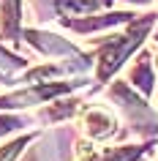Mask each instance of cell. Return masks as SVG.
<instances>
[{
  "mask_svg": "<svg viewBox=\"0 0 158 161\" xmlns=\"http://www.w3.org/2000/svg\"><path fill=\"white\" fill-rule=\"evenodd\" d=\"M25 142H27V136H22V139H17V142L6 145V147H0V161H14L19 156V150L25 147Z\"/></svg>",
  "mask_w": 158,
  "mask_h": 161,
  "instance_id": "obj_6",
  "label": "cell"
},
{
  "mask_svg": "<svg viewBox=\"0 0 158 161\" xmlns=\"http://www.w3.org/2000/svg\"><path fill=\"white\" fill-rule=\"evenodd\" d=\"M82 128H84V134L90 136V139H106L109 134H115L117 120H115V115H112L109 109H104V107H93V109L84 112Z\"/></svg>",
  "mask_w": 158,
  "mask_h": 161,
  "instance_id": "obj_2",
  "label": "cell"
},
{
  "mask_svg": "<svg viewBox=\"0 0 158 161\" xmlns=\"http://www.w3.org/2000/svg\"><path fill=\"white\" fill-rule=\"evenodd\" d=\"M155 3H158V0H155Z\"/></svg>",
  "mask_w": 158,
  "mask_h": 161,
  "instance_id": "obj_9",
  "label": "cell"
},
{
  "mask_svg": "<svg viewBox=\"0 0 158 161\" xmlns=\"http://www.w3.org/2000/svg\"><path fill=\"white\" fill-rule=\"evenodd\" d=\"M19 22V0H3V30L11 33Z\"/></svg>",
  "mask_w": 158,
  "mask_h": 161,
  "instance_id": "obj_5",
  "label": "cell"
},
{
  "mask_svg": "<svg viewBox=\"0 0 158 161\" xmlns=\"http://www.w3.org/2000/svg\"><path fill=\"white\" fill-rule=\"evenodd\" d=\"M155 66H158V60H155Z\"/></svg>",
  "mask_w": 158,
  "mask_h": 161,
  "instance_id": "obj_8",
  "label": "cell"
},
{
  "mask_svg": "<svg viewBox=\"0 0 158 161\" xmlns=\"http://www.w3.org/2000/svg\"><path fill=\"white\" fill-rule=\"evenodd\" d=\"M57 8L66 17H82L95 8V0H57Z\"/></svg>",
  "mask_w": 158,
  "mask_h": 161,
  "instance_id": "obj_4",
  "label": "cell"
},
{
  "mask_svg": "<svg viewBox=\"0 0 158 161\" xmlns=\"http://www.w3.org/2000/svg\"><path fill=\"white\" fill-rule=\"evenodd\" d=\"M14 126H17V120H14V118H0V134H6V131H11Z\"/></svg>",
  "mask_w": 158,
  "mask_h": 161,
  "instance_id": "obj_7",
  "label": "cell"
},
{
  "mask_svg": "<svg viewBox=\"0 0 158 161\" xmlns=\"http://www.w3.org/2000/svg\"><path fill=\"white\" fill-rule=\"evenodd\" d=\"M142 153V147H112L104 153H93L84 161H133Z\"/></svg>",
  "mask_w": 158,
  "mask_h": 161,
  "instance_id": "obj_3",
  "label": "cell"
},
{
  "mask_svg": "<svg viewBox=\"0 0 158 161\" xmlns=\"http://www.w3.org/2000/svg\"><path fill=\"white\" fill-rule=\"evenodd\" d=\"M153 25V19H142V22H136V25L131 27V33L125 36H117V38H112V41L101 49V60H98V79H106L112 71H115L120 63H123L125 58H128V52L139 44V38H144V33H147V27Z\"/></svg>",
  "mask_w": 158,
  "mask_h": 161,
  "instance_id": "obj_1",
  "label": "cell"
}]
</instances>
